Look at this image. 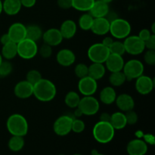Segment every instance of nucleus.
Here are the masks:
<instances>
[{"label": "nucleus", "instance_id": "obj_40", "mask_svg": "<svg viewBox=\"0 0 155 155\" xmlns=\"http://www.w3.org/2000/svg\"><path fill=\"white\" fill-rule=\"evenodd\" d=\"M125 116L126 119H127V124L134 125V124H136L138 122V119H139L138 114L133 110H130L126 112Z\"/></svg>", "mask_w": 155, "mask_h": 155}, {"label": "nucleus", "instance_id": "obj_15", "mask_svg": "<svg viewBox=\"0 0 155 155\" xmlns=\"http://www.w3.org/2000/svg\"><path fill=\"white\" fill-rule=\"evenodd\" d=\"M42 39L44 43L48 44L50 46H57L63 41V36L59 29L50 28L42 34Z\"/></svg>", "mask_w": 155, "mask_h": 155}, {"label": "nucleus", "instance_id": "obj_21", "mask_svg": "<svg viewBox=\"0 0 155 155\" xmlns=\"http://www.w3.org/2000/svg\"><path fill=\"white\" fill-rule=\"evenodd\" d=\"M109 11L108 4L103 2L101 0H95L93 5L89 11V13L94 18H104L109 13Z\"/></svg>", "mask_w": 155, "mask_h": 155}, {"label": "nucleus", "instance_id": "obj_6", "mask_svg": "<svg viewBox=\"0 0 155 155\" xmlns=\"http://www.w3.org/2000/svg\"><path fill=\"white\" fill-rule=\"evenodd\" d=\"M110 50L102 43H95L88 49V57L92 63L104 64L110 54Z\"/></svg>", "mask_w": 155, "mask_h": 155}, {"label": "nucleus", "instance_id": "obj_16", "mask_svg": "<svg viewBox=\"0 0 155 155\" xmlns=\"http://www.w3.org/2000/svg\"><path fill=\"white\" fill-rule=\"evenodd\" d=\"M127 151L129 155H145L148 151V145L142 139H133L127 144Z\"/></svg>", "mask_w": 155, "mask_h": 155}, {"label": "nucleus", "instance_id": "obj_9", "mask_svg": "<svg viewBox=\"0 0 155 155\" xmlns=\"http://www.w3.org/2000/svg\"><path fill=\"white\" fill-rule=\"evenodd\" d=\"M126 52L132 55H138L145 49V42L138 36H128L124 42Z\"/></svg>", "mask_w": 155, "mask_h": 155}, {"label": "nucleus", "instance_id": "obj_27", "mask_svg": "<svg viewBox=\"0 0 155 155\" xmlns=\"http://www.w3.org/2000/svg\"><path fill=\"white\" fill-rule=\"evenodd\" d=\"M1 54L2 58H4L5 59L8 61H10L12 59L15 58L18 55L17 43L11 41V42L3 45L2 48Z\"/></svg>", "mask_w": 155, "mask_h": 155}, {"label": "nucleus", "instance_id": "obj_55", "mask_svg": "<svg viewBox=\"0 0 155 155\" xmlns=\"http://www.w3.org/2000/svg\"><path fill=\"white\" fill-rule=\"evenodd\" d=\"M59 155H64V154H59Z\"/></svg>", "mask_w": 155, "mask_h": 155}, {"label": "nucleus", "instance_id": "obj_53", "mask_svg": "<svg viewBox=\"0 0 155 155\" xmlns=\"http://www.w3.org/2000/svg\"><path fill=\"white\" fill-rule=\"evenodd\" d=\"M2 61H3V58H2V56L1 53H0V64L2 62Z\"/></svg>", "mask_w": 155, "mask_h": 155}, {"label": "nucleus", "instance_id": "obj_51", "mask_svg": "<svg viewBox=\"0 0 155 155\" xmlns=\"http://www.w3.org/2000/svg\"><path fill=\"white\" fill-rule=\"evenodd\" d=\"M151 30H152V33L154 34V23L152 24V27H151Z\"/></svg>", "mask_w": 155, "mask_h": 155}, {"label": "nucleus", "instance_id": "obj_47", "mask_svg": "<svg viewBox=\"0 0 155 155\" xmlns=\"http://www.w3.org/2000/svg\"><path fill=\"white\" fill-rule=\"evenodd\" d=\"M9 42H11V39L10 38H9V36L8 35V33H5V34H3L2 36H1V38H0V42L2 44V45Z\"/></svg>", "mask_w": 155, "mask_h": 155}, {"label": "nucleus", "instance_id": "obj_34", "mask_svg": "<svg viewBox=\"0 0 155 155\" xmlns=\"http://www.w3.org/2000/svg\"><path fill=\"white\" fill-rule=\"evenodd\" d=\"M109 50L110 53L122 56L126 52L124 42H120V41H114L110 46L109 47Z\"/></svg>", "mask_w": 155, "mask_h": 155}, {"label": "nucleus", "instance_id": "obj_22", "mask_svg": "<svg viewBox=\"0 0 155 155\" xmlns=\"http://www.w3.org/2000/svg\"><path fill=\"white\" fill-rule=\"evenodd\" d=\"M77 24L72 20H66L61 25L60 30L63 39H69L74 37L77 33Z\"/></svg>", "mask_w": 155, "mask_h": 155}, {"label": "nucleus", "instance_id": "obj_20", "mask_svg": "<svg viewBox=\"0 0 155 155\" xmlns=\"http://www.w3.org/2000/svg\"><path fill=\"white\" fill-rule=\"evenodd\" d=\"M115 102H116V104L118 108L124 112H127L130 110H133L135 107L134 99L129 94L124 93L117 96Z\"/></svg>", "mask_w": 155, "mask_h": 155}, {"label": "nucleus", "instance_id": "obj_30", "mask_svg": "<svg viewBox=\"0 0 155 155\" xmlns=\"http://www.w3.org/2000/svg\"><path fill=\"white\" fill-rule=\"evenodd\" d=\"M8 146L11 151H15V152L21 151L24 146V137L18 136H12V137L9 139Z\"/></svg>", "mask_w": 155, "mask_h": 155}, {"label": "nucleus", "instance_id": "obj_14", "mask_svg": "<svg viewBox=\"0 0 155 155\" xmlns=\"http://www.w3.org/2000/svg\"><path fill=\"white\" fill-rule=\"evenodd\" d=\"M33 85L29 83L27 80L20 81L15 85L14 89V93L15 96L21 99L30 98L33 95Z\"/></svg>", "mask_w": 155, "mask_h": 155}, {"label": "nucleus", "instance_id": "obj_41", "mask_svg": "<svg viewBox=\"0 0 155 155\" xmlns=\"http://www.w3.org/2000/svg\"><path fill=\"white\" fill-rule=\"evenodd\" d=\"M144 61L148 65L155 64V50L148 49L144 54Z\"/></svg>", "mask_w": 155, "mask_h": 155}, {"label": "nucleus", "instance_id": "obj_54", "mask_svg": "<svg viewBox=\"0 0 155 155\" xmlns=\"http://www.w3.org/2000/svg\"><path fill=\"white\" fill-rule=\"evenodd\" d=\"M73 155H82V154H73Z\"/></svg>", "mask_w": 155, "mask_h": 155}, {"label": "nucleus", "instance_id": "obj_49", "mask_svg": "<svg viewBox=\"0 0 155 155\" xmlns=\"http://www.w3.org/2000/svg\"><path fill=\"white\" fill-rule=\"evenodd\" d=\"M3 12V9H2V0H0V15L2 14V12Z\"/></svg>", "mask_w": 155, "mask_h": 155}, {"label": "nucleus", "instance_id": "obj_52", "mask_svg": "<svg viewBox=\"0 0 155 155\" xmlns=\"http://www.w3.org/2000/svg\"><path fill=\"white\" fill-rule=\"evenodd\" d=\"M92 155H104V154H99V153L96 152V151H95V153H92Z\"/></svg>", "mask_w": 155, "mask_h": 155}, {"label": "nucleus", "instance_id": "obj_44", "mask_svg": "<svg viewBox=\"0 0 155 155\" xmlns=\"http://www.w3.org/2000/svg\"><path fill=\"white\" fill-rule=\"evenodd\" d=\"M151 34H153V33H151V32L148 29H142V30H140L138 36L145 42L151 36Z\"/></svg>", "mask_w": 155, "mask_h": 155}, {"label": "nucleus", "instance_id": "obj_10", "mask_svg": "<svg viewBox=\"0 0 155 155\" xmlns=\"http://www.w3.org/2000/svg\"><path fill=\"white\" fill-rule=\"evenodd\" d=\"M74 118L69 115H62L59 117L53 124L54 133L59 136H64L71 132L72 122Z\"/></svg>", "mask_w": 155, "mask_h": 155}, {"label": "nucleus", "instance_id": "obj_46", "mask_svg": "<svg viewBox=\"0 0 155 155\" xmlns=\"http://www.w3.org/2000/svg\"><path fill=\"white\" fill-rule=\"evenodd\" d=\"M114 42V40L111 37L107 36V37H105L104 39H103V41L101 43H102L104 45H105V46H107V48H109V47L110 46V45H111L112 42Z\"/></svg>", "mask_w": 155, "mask_h": 155}, {"label": "nucleus", "instance_id": "obj_17", "mask_svg": "<svg viewBox=\"0 0 155 155\" xmlns=\"http://www.w3.org/2000/svg\"><path fill=\"white\" fill-rule=\"evenodd\" d=\"M104 63H105V68L110 73H113L123 71L125 62L122 55L110 53Z\"/></svg>", "mask_w": 155, "mask_h": 155}, {"label": "nucleus", "instance_id": "obj_42", "mask_svg": "<svg viewBox=\"0 0 155 155\" xmlns=\"http://www.w3.org/2000/svg\"><path fill=\"white\" fill-rule=\"evenodd\" d=\"M145 48L150 50H155V35L151 34V36L145 41Z\"/></svg>", "mask_w": 155, "mask_h": 155}, {"label": "nucleus", "instance_id": "obj_35", "mask_svg": "<svg viewBox=\"0 0 155 155\" xmlns=\"http://www.w3.org/2000/svg\"><path fill=\"white\" fill-rule=\"evenodd\" d=\"M13 70L12 63L8 60L2 61L0 64V77H6L11 74Z\"/></svg>", "mask_w": 155, "mask_h": 155}, {"label": "nucleus", "instance_id": "obj_18", "mask_svg": "<svg viewBox=\"0 0 155 155\" xmlns=\"http://www.w3.org/2000/svg\"><path fill=\"white\" fill-rule=\"evenodd\" d=\"M110 30V21L104 18H94L92 27L90 30L92 33L98 36H104L109 33Z\"/></svg>", "mask_w": 155, "mask_h": 155}, {"label": "nucleus", "instance_id": "obj_36", "mask_svg": "<svg viewBox=\"0 0 155 155\" xmlns=\"http://www.w3.org/2000/svg\"><path fill=\"white\" fill-rule=\"evenodd\" d=\"M42 78V74L37 70H31V71H28L27 76H26V80H27L29 83L33 85L36 84Z\"/></svg>", "mask_w": 155, "mask_h": 155}, {"label": "nucleus", "instance_id": "obj_32", "mask_svg": "<svg viewBox=\"0 0 155 155\" xmlns=\"http://www.w3.org/2000/svg\"><path fill=\"white\" fill-rule=\"evenodd\" d=\"M80 101V97L77 92L71 91L68 92L64 98V102L68 107L71 108H77Z\"/></svg>", "mask_w": 155, "mask_h": 155}, {"label": "nucleus", "instance_id": "obj_3", "mask_svg": "<svg viewBox=\"0 0 155 155\" xmlns=\"http://www.w3.org/2000/svg\"><path fill=\"white\" fill-rule=\"evenodd\" d=\"M92 135L95 140L101 144H107L113 140L115 130L109 122L99 121L92 130Z\"/></svg>", "mask_w": 155, "mask_h": 155}, {"label": "nucleus", "instance_id": "obj_43", "mask_svg": "<svg viewBox=\"0 0 155 155\" xmlns=\"http://www.w3.org/2000/svg\"><path fill=\"white\" fill-rule=\"evenodd\" d=\"M58 5L62 9H69L72 8V0H58Z\"/></svg>", "mask_w": 155, "mask_h": 155}, {"label": "nucleus", "instance_id": "obj_26", "mask_svg": "<svg viewBox=\"0 0 155 155\" xmlns=\"http://www.w3.org/2000/svg\"><path fill=\"white\" fill-rule=\"evenodd\" d=\"M106 72V68L101 63H92L89 67L88 76L92 77L95 80H98L102 78Z\"/></svg>", "mask_w": 155, "mask_h": 155}, {"label": "nucleus", "instance_id": "obj_13", "mask_svg": "<svg viewBox=\"0 0 155 155\" xmlns=\"http://www.w3.org/2000/svg\"><path fill=\"white\" fill-rule=\"evenodd\" d=\"M7 33L11 41L15 43H18L26 38V34H27L26 26L22 23H14L10 26Z\"/></svg>", "mask_w": 155, "mask_h": 155}, {"label": "nucleus", "instance_id": "obj_1", "mask_svg": "<svg viewBox=\"0 0 155 155\" xmlns=\"http://www.w3.org/2000/svg\"><path fill=\"white\" fill-rule=\"evenodd\" d=\"M57 93L56 86L51 80L42 78L33 85V95L42 102H48L53 100Z\"/></svg>", "mask_w": 155, "mask_h": 155}, {"label": "nucleus", "instance_id": "obj_45", "mask_svg": "<svg viewBox=\"0 0 155 155\" xmlns=\"http://www.w3.org/2000/svg\"><path fill=\"white\" fill-rule=\"evenodd\" d=\"M21 5L25 8H32L36 5V0H20Z\"/></svg>", "mask_w": 155, "mask_h": 155}, {"label": "nucleus", "instance_id": "obj_38", "mask_svg": "<svg viewBox=\"0 0 155 155\" xmlns=\"http://www.w3.org/2000/svg\"><path fill=\"white\" fill-rule=\"evenodd\" d=\"M85 123L80 119H74L72 122L71 131L75 133H81L85 130Z\"/></svg>", "mask_w": 155, "mask_h": 155}, {"label": "nucleus", "instance_id": "obj_7", "mask_svg": "<svg viewBox=\"0 0 155 155\" xmlns=\"http://www.w3.org/2000/svg\"><path fill=\"white\" fill-rule=\"evenodd\" d=\"M99 101L92 95L83 96L80 98L77 108L80 110L83 115L92 116L96 114L99 110Z\"/></svg>", "mask_w": 155, "mask_h": 155}, {"label": "nucleus", "instance_id": "obj_11", "mask_svg": "<svg viewBox=\"0 0 155 155\" xmlns=\"http://www.w3.org/2000/svg\"><path fill=\"white\" fill-rule=\"evenodd\" d=\"M98 89L97 80H94L89 76L80 79L78 83V89L83 96L93 95Z\"/></svg>", "mask_w": 155, "mask_h": 155}, {"label": "nucleus", "instance_id": "obj_28", "mask_svg": "<svg viewBox=\"0 0 155 155\" xmlns=\"http://www.w3.org/2000/svg\"><path fill=\"white\" fill-rule=\"evenodd\" d=\"M27 29V34H26V38L33 40L34 42H37L38 40L42 37V30L40 27L36 24H31L27 27H26Z\"/></svg>", "mask_w": 155, "mask_h": 155}, {"label": "nucleus", "instance_id": "obj_48", "mask_svg": "<svg viewBox=\"0 0 155 155\" xmlns=\"http://www.w3.org/2000/svg\"><path fill=\"white\" fill-rule=\"evenodd\" d=\"M110 119V114L108 113H102L100 116V121H104V122H109Z\"/></svg>", "mask_w": 155, "mask_h": 155}, {"label": "nucleus", "instance_id": "obj_37", "mask_svg": "<svg viewBox=\"0 0 155 155\" xmlns=\"http://www.w3.org/2000/svg\"><path fill=\"white\" fill-rule=\"evenodd\" d=\"M74 73L78 78L81 79L88 76L89 74V67L86 64L80 63L77 64L74 69Z\"/></svg>", "mask_w": 155, "mask_h": 155}, {"label": "nucleus", "instance_id": "obj_4", "mask_svg": "<svg viewBox=\"0 0 155 155\" xmlns=\"http://www.w3.org/2000/svg\"><path fill=\"white\" fill-rule=\"evenodd\" d=\"M109 32L116 39H125L130 35L131 25L127 20L117 18L110 22Z\"/></svg>", "mask_w": 155, "mask_h": 155}, {"label": "nucleus", "instance_id": "obj_5", "mask_svg": "<svg viewBox=\"0 0 155 155\" xmlns=\"http://www.w3.org/2000/svg\"><path fill=\"white\" fill-rule=\"evenodd\" d=\"M18 55L25 60L32 59L38 53V45L36 42L25 38L18 43H17Z\"/></svg>", "mask_w": 155, "mask_h": 155}, {"label": "nucleus", "instance_id": "obj_50", "mask_svg": "<svg viewBox=\"0 0 155 155\" xmlns=\"http://www.w3.org/2000/svg\"><path fill=\"white\" fill-rule=\"evenodd\" d=\"M101 2H103L107 3V4H109V3L113 1V0H101Z\"/></svg>", "mask_w": 155, "mask_h": 155}, {"label": "nucleus", "instance_id": "obj_23", "mask_svg": "<svg viewBox=\"0 0 155 155\" xmlns=\"http://www.w3.org/2000/svg\"><path fill=\"white\" fill-rule=\"evenodd\" d=\"M21 3L20 0H4L2 2V9L8 15H15L21 11Z\"/></svg>", "mask_w": 155, "mask_h": 155}, {"label": "nucleus", "instance_id": "obj_8", "mask_svg": "<svg viewBox=\"0 0 155 155\" xmlns=\"http://www.w3.org/2000/svg\"><path fill=\"white\" fill-rule=\"evenodd\" d=\"M144 70L145 67L142 61L137 59H132L124 64L122 71L125 74L127 80H134L143 74Z\"/></svg>", "mask_w": 155, "mask_h": 155}, {"label": "nucleus", "instance_id": "obj_33", "mask_svg": "<svg viewBox=\"0 0 155 155\" xmlns=\"http://www.w3.org/2000/svg\"><path fill=\"white\" fill-rule=\"evenodd\" d=\"M94 18L89 13L83 14L79 18L78 24L80 29L83 30H90L93 23Z\"/></svg>", "mask_w": 155, "mask_h": 155}, {"label": "nucleus", "instance_id": "obj_39", "mask_svg": "<svg viewBox=\"0 0 155 155\" xmlns=\"http://www.w3.org/2000/svg\"><path fill=\"white\" fill-rule=\"evenodd\" d=\"M38 51L43 58H48L49 57H51V54H52V47L50 46L48 44L44 43L40 47L39 50H38Z\"/></svg>", "mask_w": 155, "mask_h": 155}, {"label": "nucleus", "instance_id": "obj_24", "mask_svg": "<svg viewBox=\"0 0 155 155\" xmlns=\"http://www.w3.org/2000/svg\"><path fill=\"white\" fill-rule=\"evenodd\" d=\"M100 101L104 104H111L115 102L117 93L115 89L112 86H106L103 88L100 92Z\"/></svg>", "mask_w": 155, "mask_h": 155}, {"label": "nucleus", "instance_id": "obj_25", "mask_svg": "<svg viewBox=\"0 0 155 155\" xmlns=\"http://www.w3.org/2000/svg\"><path fill=\"white\" fill-rule=\"evenodd\" d=\"M112 127L115 130H122L125 128L127 125V119H126L125 114L123 112H115L110 115V119L109 121Z\"/></svg>", "mask_w": 155, "mask_h": 155}, {"label": "nucleus", "instance_id": "obj_12", "mask_svg": "<svg viewBox=\"0 0 155 155\" xmlns=\"http://www.w3.org/2000/svg\"><path fill=\"white\" fill-rule=\"evenodd\" d=\"M136 89L139 94L142 95H148L152 92L154 86V82L152 78L148 76L142 74L137 79H136Z\"/></svg>", "mask_w": 155, "mask_h": 155}, {"label": "nucleus", "instance_id": "obj_29", "mask_svg": "<svg viewBox=\"0 0 155 155\" xmlns=\"http://www.w3.org/2000/svg\"><path fill=\"white\" fill-rule=\"evenodd\" d=\"M95 0H72V8L80 12H89Z\"/></svg>", "mask_w": 155, "mask_h": 155}, {"label": "nucleus", "instance_id": "obj_2", "mask_svg": "<svg viewBox=\"0 0 155 155\" xmlns=\"http://www.w3.org/2000/svg\"><path fill=\"white\" fill-rule=\"evenodd\" d=\"M6 127L12 136L24 137L28 133V122L26 118L20 114H13L11 115L7 120Z\"/></svg>", "mask_w": 155, "mask_h": 155}, {"label": "nucleus", "instance_id": "obj_31", "mask_svg": "<svg viewBox=\"0 0 155 155\" xmlns=\"http://www.w3.org/2000/svg\"><path fill=\"white\" fill-rule=\"evenodd\" d=\"M126 80H127V77L122 71L111 73L109 77V82L110 84L113 86H117V87L124 85Z\"/></svg>", "mask_w": 155, "mask_h": 155}, {"label": "nucleus", "instance_id": "obj_19", "mask_svg": "<svg viewBox=\"0 0 155 155\" xmlns=\"http://www.w3.org/2000/svg\"><path fill=\"white\" fill-rule=\"evenodd\" d=\"M56 60L60 65L63 67H69L74 64L76 61V55L71 49L64 48L60 50L56 55Z\"/></svg>", "mask_w": 155, "mask_h": 155}]
</instances>
